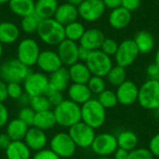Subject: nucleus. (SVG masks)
<instances>
[{
  "label": "nucleus",
  "mask_w": 159,
  "mask_h": 159,
  "mask_svg": "<svg viewBox=\"0 0 159 159\" xmlns=\"http://www.w3.org/2000/svg\"><path fill=\"white\" fill-rule=\"evenodd\" d=\"M40 51L39 45L34 39L24 38L18 44L17 59L30 68L36 64Z\"/></svg>",
  "instance_id": "nucleus-7"
},
{
  "label": "nucleus",
  "mask_w": 159,
  "mask_h": 159,
  "mask_svg": "<svg viewBox=\"0 0 159 159\" xmlns=\"http://www.w3.org/2000/svg\"><path fill=\"white\" fill-rule=\"evenodd\" d=\"M48 87V77L42 72L30 73L23 81V90L30 97L45 95Z\"/></svg>",
  "instance_id": "nucleus-10"
},
{
  "label": "nucleus",
  "mask_w": 159,
  "mask_h": 159,
  "mask_svg": "<svg viewBox=\"0 0 159 159\" xmlns=\"http://www.w3.org/2000/svg\"><path fill=\"white\" fill-rule=\"evenodd\" d=\"M70 79L73 83L87 84L92 76L87 64L82 61H77L68 68Z\"/></svg>",
  "instance_id": "nucleus-22"
},
{
  "label": "nucleus",
  "mask_w": 159,
  "mask_h": 159,
  "mask_svg": "<svg viewBox=\"0 0 159 159\" xmlns=\"http://www.w3.org/2000/svg\"><path fill=\"white\" fill-rule=\"evenodd\" d=\"M97 100L105 109H112L118 103L116 92L107 89L98 95Z\"/></svg>",
  "instance_id": "nucleus-35"
},
{
  "label": "nucleus",
  "mask_w": 159,
  "mask_h": 159,
  "mask_svg": "<svg viewBox=\"0 0 159 159\" xmlns=\"http://www.w3.org/2000/svg\"><path fill=\"white\" fill-rule=\"evenodd\" d=\"M31 152L23 141H12L5 150L7 159H31Z\"/></svg>",
  "instance_id": "nucleus-24"
},
{
  "label": "nucleus",
  "mask_w": 159,
  "mask_h": 159,
  "mask_svg": "<svg viewBox=\"0 0 159 159\" xmlns=\"http://www.w3.org/2000/svg\"><path fill=\"white\" fill-rule=\"evenodd\" d=\"M57 125L71 128L81 121V106L71 100H63L53 110Z\"/></svg>",
  "instance_id": "nucleus-1"
},
{
  "label": "nucleus",
  "mask_w": 159,
  "mask_h": 159,
  "mask_svg": "<svg viewBox=\"0 0 159 159\" xmlns=\"http://www.w3.org/2000/svg\"><path fill=\"white\" fill-rule=\"evenodd\" d=\"M79 17L88 22L99 20L105 12V6L102 0H84L78 7Z\"/></svg>",
  "instance_id": "nucleus-13"
},
{
  "label": "nucleus",
  "mask_w": 159,
  "mask_h": 159,
  "mask_svg": "<svg viewBox=\"0 0 159 159\" xmlns=\"http://www.w3.org/2000/svg\"><path fill=\"white\" fill-rule=\"evenodd\" d=\"M139 54L140 52L133 39H125L119 43L117 51L115 55L116 65L127 68L137 60Z\"/></svg>",
  "instance_id": "nucleus-12"
},
{
  "label": "nucleus",
  "mask_w": 159,
  "mask_h": 159,
  "mask_svg": "<svg viewBox=\"0 0 159 159\" xmlns=\"http://www.w3.org/2000/svg\"><path fill=\"white\" fill-rule=\"evenodd\" d=\"M36 65L44 74H52L63 66L57 51L51 49L40 51Z\"/></svg>",
  "instance_id": "nucleus-14"
},
{
  "label": "nucleus",
  "mask_w": 159,
  "mask_h": 159,
  "mask_svg": "<svg viewBox=\"0 0 159 159\" xmlns=\"http://www.w3.org/2000/svg\"><path fill=\"white\" fill-rule=\"evenodd\" d=\"M116 98L118 103L122 105H132L138 101L139 88L131 80H126L116 88Z\"/></svg>",
  "instance_id": "nucleus-16"
},
{
  "label": "nucleus",
  "mask_w": 159,
  "mask_h": 159,
  "mask_svg": "<svg viewBox=\"0 0 159 159\" xmlns=\"http://www.w3.org/2000/svg\"><path fill=\"white\" fill-rule=\"evenodd\" d=\"M81 121L94 129H100L106 121V109L97 99L91 98L81 105Z\"/></svg>",
  "instance_id": "nucleus-3"
},
{
  "label": "nucleus",
  "mask_w": 159,
  "mask_h": 159,
  "mask_svg": "<svg viewBox=\"0 0 159 159\" xmlns=\"http://www.w3.org/2000/svg\"><path fill=\"white\" fill-rule=\"evenodd\" d=\"M11 142H12L11 139L7 136L6 132L0 133V149L1 150H6Z\"/></svg>",
  "instance_id": "nucleus-49"
},
{
  "label": "nucleus",
  "mask_w": 159,
  "mask_h": 159,
  "mask_svg": "<svg viewBox=\"0 0 159 159\" xmlns=\"http://www.w3.org/2000/svg\"><path fill=\"white\" fill-rule=\"evenodd\" d=\"M30 73V68L18 59L7 60L0 65V79L6 83H21Z\"/></svg>",
  "instance_id": "nucleus-4"
},
{
  "label": "nucleus",
  "mask_w": 159,
  "mask_h": 159,
  "mask_svg": "<svg viewBox=\"0 0 159 159\" xmlns=\"http://www.w3.org/2000/svg\"><path fill=\"white\" fill-rule=\"evenodd\" d=\"M118 148L130 152L137 148L139 143V138L132 130H123L116 136Z\"/></svg>",
  "instance_id": "nucleus-31"
},
{
  "label": "nucleus",
  "mask_w": 159,
  "mask_h": 159,
  "mask_svg": "<svg viewBox=\"0 0 159 159\" xmlns=\"http://www.w3.org/2000/svg\"><path fill=\"white\" fill-rule=\"evenodd\" d=\"M68 134L74 141L76 147L83 149L89 148L96 137L95 129L82 121L69 128Z\"/></svg>",
  "instance_id": "nucleus-8"
},
{
  "label": "nucleus",
  "mask_w": 159,
  "mask_h": 159,
  "mask_svg": "<svg viewBox=\"0 0 159 159\" xmlns=\"http://www.w3.org/2000/svg\"><path fill=\"white\" fill-rule=\"evenodd\" d=\"M146 74H147L149 79L159 80V68L155 62L148 65V67L146 69Z\"/></svg>",
  "instance_id": "nucleus-47"
},
{
  "label": "nucleus",
  "mask_w": 159,
  "mask_h": 159,
  "mask_svg": "<svg viewBox=\"0 0 159 159\" xmlns=\"http://www.w3.org/2000/svg\"><path fill=\"white\" fill-rule=\"evenodd\" d=\"M36 33L40 40L48 46H58L65 39L64 26L54 18L41 20Z\"/></svg>",
  "instance_id": "nucleus-2"
},
{
  "label": "nucleus",
  "mask_w": 159,
  "mask_h": 159,
  "mask_svg": "<svg viewBox=\"0 0 159 159\" xmlns=\"http://www.w3.org/2000/svg\"><path fill=\"white\" fill-rule=\"evenodd\" d=\"M7 98L8 96H7V83L2 79H0V102H4Z\"/></svg>",
  "instance_id": "nucleus-51"
},
{
  "label": "nucleus",
  "mask_w": 159,
  "mask_h": 159,
  "mask_svg": "<svg viewBox=\"0 0 159 159\" xmlns=\"http://www.w3.org/2000/svg\"><path fill=\"white\" fill-rule=\"evenodd\" d=\"M78 17L79 15L77 7L66 2L58 6L53 18L61 25L65 26L73 21L77 20Z\"/></svg>",
  "instance_id": "nucleus-20"
},
{
  "label": "nucleus",
  "mask_w": 159,
  "mask_h": 159,
  "mask_svg": "<svg viewBox=\"0 0 159 159\" xmlns=\"http://www.w3.org/2000/svg\"><path fill=\"white\" fill-rule=\"evenodd\" d=\"M34 116H35V112L30 106L21 107L18 113V118L23 121L29 127L33 126Z\"/></svg>",
  "instance_id": "nucleus-38"
},
{
  "label": "nucleus",
  "mask_w": 159,
  "mask_h": 159,
  "mask_svg": "<svg viewBox=\"0 0 159 159\" xmlns=\"http://www.w3.org/2000/svg\"><path fill=\"white\" fill-rule=\"evenodd\" d=\"M7 96L10 99L18 100L23 93V88L21 87L20 83H7Z\"/></svg>",
  "instance_id": "nucleus-41"
},
{
  "label": "nucleus",
  "mask_w": 159,
  "mask_h": 159,
  "mask_svg": "<svg viewBox=\"0 0 159 159\" xmlns=\"http://www.w3.org/2000/svg\"><path fill=\"white\" fill-rule=\"evenodd\" d=\"M45 96L48 99L49 102L51 105H53L54 107L57 106L58 104H60L64 99H63V95H62V92L55 89L54 88H52L50 85L48 87V89H47L46 93H45Z\"/></svg>",
  "instance_id": "nucleus-40"
},
{
  "label": "nucleus",
  "mask_w": 159,
  "mask_h": 159,
  "mask_svg": "<svg viewBox=\"0 0 159 159\" xmlns=\"http://www.w3.org/2000/svg\"><path fill=\"white\" fill-rule=\"evenodd\" d=\"M23 142L31 151L37 152L46 148L48 144V136L44 130L32 126L28 129Z\"/></svg>",
  "instance_id": "nucleus-17"
},
{
  "label": "nucleus",
  "mask_w": 159,
  "mask_h": 159,
  "mask_svg": "<svg viewBox=\"0 0 159 159\" xmlns=\"http://www.w3.org/2000/svg\"><path fill=\"white\" fill-rule=\"evenodd\" d=\"M131 20V12L122 7L111 10L108 17V22L110 26L116 30H122L128 27L130 24Z\"/></svg>",
  "instance_id": "nucleus-19"
},
{
  "label": "nucleus",
  "mask_w": 159,
  "mask_h": 159,
  "mask_svg": "<svg viewBox=\"0 0 159 159\" xmlns=\"http://www.w3.org/2000/svg\"><path fill=\"white\" fill-rule=\"evenodd\" d=\"M118 45L119 44L113 38H104L100 49L106 55L112 57L116 55L118 48Z\"/></svg>",
  "instance_id": "nucleus-39"
},
{
  "label": "nucleus",
  "mask_w": 159,
  "mask_h": 159,
  "mask_svg": "<svg viewBox=\"0 0 159 159\" xmlns=\"http://www.w3.org/2000/svg\"><path fill=\"white\" fill-rule=\"evenodd\" d=\"M20 34V28L11 21L0 22V43L3 45H11L15 43Z\"/></svg>",
  "instance_id": "nucleus-23"
},
{
  "label": "nucleus",
  "mask_w": 159,
  "mask_h": 159,
  "mask_svg": "<svg viewBox=\"0 0 159 159\" xmlns=\"http://www.w3.org/2000/svg\"><path fill=\"white\" fill-rule=\"evenodd\" d=\"M40 20H41L35 14L23 17L21 18V21H20V29L26 34L36 33Z\"/></svg>",
  "instance_id": "nucleus-34"
},
{
  "label": "nucleus",
  "mask_w": 159,
  "mask_h": 159,
  "mask_svg": "<svg viewBox=\"0 0 159 159\" xmlns=\"http://www.w3.org/2000/svg\"><path fill=\"white\" fill-rule=\"evenodd\" d=\"M98 159H110L109 157H100Z\"/></svg>",
  "instance_id": "nucleus-58"
},
{
  "label": "nucleus",
  "mask_w": 159,
  "mask_h": 159,
  "mask_svg": "<svg viewBox=\"0 0 159 159\" xmlns=\"http://www.w3.org/2000/svg\"><path fill=\"white\" fill-rule=\"evenodd\" d=\"M19 102V104L21 107H26V106H30V102H31V97L29 95H27L25 92L17 100Z\"/></svg>",
  "instance_id": "nucleus-52"
},
{
  "label": "nucleus",
  "mask_w": 159,
  "mask_h": 159,
  "mask_svg": "<svg viewBox=\"0 0 159 159\" xmlns=\"http://www.w3.org/2000/svg\"><path fill=\"white\" fill-rule=\"evenodd\" d=\"M58 6V0H36L34 3V14L40 20L53 18Z\"/></svg>",
  "instance_id": "nucleus-26"
},
{
  "label": "nucleus",
  "mask_w": 159,
  "mask_h": 159,
  "mask_svg": "<svg viewBox=\"0 0 159 159\" xmlns=\"http://www.w3.org/2000/svg\"><path fill=\"white\" fill-rule=\"evenodd\" d=\"M85 63L92 75L101 77H105L114 66L112 58L103 53L101 49L91 51Z\"/></svg>",
  "instance_id": "nucleus-6"
},
{
  "label": "nucleus",
  "mask_w": 159,
  "mask_h": 159,
  "mask_svg": "<svg viewBox=\"0 0 159 159\" xmlns=\"http://www.w3.org/2000/svg\"><path fill=\"white\" fill-rule=\"evenodd\" d=\"M34 1H36V0H34Z\"/></svg>",
  "instance_id": "nucleus-60"
},
{
  "label": "nucleus",
  "mask_w": 159,
  "mask_h": 159,
  "mask_svg": "<svg viewBox=\"0 0 159 159\" xmlns=\"http://www.w3.org/2000/svg\"><path fill=\"white\" fill-rule=\"evenodd\" d=\"M91 51L82 46H79L78 48V61H82V62H86V61L88 60L89 56L90 55Z\"/></svg>",
  "instance_id": "nucleus-48"
},
{
  "label": "nucleus",
  "mask_w": 159,
  "mask_h": 159,
  "mask_svg": "<svg viewBox=\"0 0 159 159\" xmlns=\"http://www.w3.org/2000/svg\"><path fill=\"white\" fill-rule=\"evenodd\" d=\"M92 152L99 157H110L118 149L116 136L112 133L103 132L96 135L91 146Z\"/></svg>",
  "instance_id": "nucleus-11"
},
{
  "label": "nucleus",
  "mask_w": 159,
  "mask_h": 159,
  "mask_svg": "<svg viewBox=\"0 0 159 159\" xmlns=\"http://www.w3.org/2000/svg\"><path fill=\"white\" fill-rule=\"evenodd\" d=\"M78 48L79 45L72 40H62L57 48V53L62 62V65L71 66L78 61Z\"/></svg>",
  "instance_id": "nucleus-15"
},
{
  "label": "nucleus",
  "mask_w": 159,
  "mask_h": 159,
  "mask_svg": "<svg viewBox=\"0 0 159 159\" xmlns=\"http://www.w3.org/2000/svg\"><path fill=\"white\" fill-rule=\"evenodd\" d=\"M56 125H57V123H56V119H55L53 111L48 110V111L35 113L33 127H35L41 130L47 131V130H49L52 128H54Z\"/></svg>",
  "instance_id": "nucleus-30"
},
{
  "label": "nucleus",
  "mask_w": 159,
  "mask_h": 159,
  "mask_svg": "<svg viewBox=\"0 0 159 159\" xmlns=\"http://www.w3.org/2000/svg\"><path fill=\"white\" fill-rule=\"evenodd\" d=\"M154 156L147 148H135L129 153L128 159H154Z\"/></svg>",
  "instance_id": "nucleus-42"
},
{
  "label": "nucleus",
  "mask_w": 159,
  "mask_h": 159,
  "mask_svg": "<svg viewBox=\"0 0 159 159\" xmlns=\"http://www.w3.org/2000/svg\"><path fill=\"white\" fill-rule=\"evenodd\" d=\"M137 102L145 110L157 111L159 108V80H146L139 88Z\"/></svg>",
  "instance_id": "nucleus-5"
},
{
  "label": "nucleus",
  "mask_w": 159,
  "mask_h": 159,
  "mask_svg": "<svg viewBox=\"0 0 159 159\" xmlns=\"http://www.w3.org/2000/svg\"><path fill=\"white\" fill-rule=\"evenodd\" d=\"M48 80H49V85L55 89L61 92L66 90L70 86V81H71L68 69L64 66L61 67L57 71L50 74Z\"/></svg>",
  "instance_id": "nucleus-25"
},
{
  "label": "nucleus",
  "mask_w": 159,
  "mask_h": 159,
  "mask_svg": "<svg viewBox=\"0 0 159 159\" xmlns=\"http://www.w3.org/2000/svg\"><path fill=\"white\" fill-rule=\"evenodd\" d=\"M84 0H67V3L71 4V5H74L75 7H78Z\"/></svg>",
  "instance_id": "nucleus-54"
},
{
  "label": "nucleus",
  "mask_w": 159,
  "mask_h": 159,
  "mask_svg": "<svg viewBox=\"0 0 159 159\" xmlns=\"http://www.w3.org/2000/svg\"><path fill=\"white\" fill-rule=\"evenodd\" d=\"M29 128V126L17 117L7 122L6 126V133L11 141H23Z\"/></svg>",
  "instance_id": "nucleus-27"
},
{
  "label": "nucleus",
  "mask_w": 159,
  "mask_h": 159,
  "mask_svg": "<svg viewBox=\"0 0 159 159\" xmlns=\"http://www.w3.org/2000/svg\"><path fill=\"white\" fill-rule=\"evenodd\" d=\"M149 151L152 153L154 157L159 158V133L156 134L149 142Z\"/></svg>",
  "instance_id": "nucleus-44"
},
{
  "label": "nucleus",
  "mask_w": 159,
  "mask_h": 159,
  "mask_svg": "<svg viewBox=\"0 0 159 159\" xmlns=\"http://www.w3.org/2000/svg\"><path fill=\"white\" fill-rule=\"evenodd\" d=\"M104 38V34L100 29L90 28L85 31L79 41V46H82L90 51H94L101 48Z\"/></svg>",
  "instance_id": "nucleus-18"
},
{
  "label": "nucleus",
  "mask_w": 159,
  "mask_h": 159,
  "mask_svg": "<svg viewBox=\"0 0 159 159\" xmlns=\"http://www.w3.org/2000/svg\"><path fill=\"white\" fill-rule=\"evenodd\" d=\"M104 6L106 8H109L111 10L117 8L119 7H121V3L122 0H102Z\"/></svg>",
  "instance_id": "nucleus-50"
},
{
  "label": "nucleus",
  "mask_w": 159,
  "mask_h": 159,
  "mask_svg": "<svg viewBox=\"0 0 159 159\" xmlns=\"http://www.w3.org/2000/svg\"><path fill=\"white\" fill-rule=\"evenodd\" d=\"M87 85L89 90L91 91V93L95 95H99L100 93H102L103 90L106 89V82L104 78L101 76L92 75L89 80V82L87 83Z\"/></svg>",
  "instance_id": "nucleus-37"
},
{
  "label": "nucleus",
  "mask_w": 159,
  "mask_h": 159,
  "mask_svg": "<svg viewBox=\"0 0 159 159\" xmlns=\"http://www.w3.org/2000/svg\"><path fill=\"white\" fill-rule=\"evenodd\" d=\"M9 119V113L4 102H0V129L7 126Z\"/></svg>",
  "instance_id": "nucleus-46"
},
{
  "label": "nucleus",
  "mask_w": 159,
  "mask_h": 159,
  "mask_svg": "<svg viewBox=\"0 0 159 159\" xmlns=\"http://www.w3.org/2000/svg\"><path fill=\"white\" fill-rule=\"evenodd\" d=\"M141 2L142 0H122L121 7L130 12H133L140 7Z\"/></svg>",
  "instance_id": "nucleus-45"
},
{
  "label": "nucleus",
  "mask_w": 159,
  "mask_h": 159,
  "mask_svg": "<svg viewBox=\"0 0 159 159\" xmlns=\"http://www.w3.org/2000/svg\"><path fill=\"white\" fill-rule=\"evenodd\" d=\"M129 153L128 151L124 150V149H121V148H118L116 153L114 154L115 156V159H128L129 157Z\"/></svg>",
  "instance_id": "nucleus-53"
},
{
  "label": "nucleus",
  "mask_w": 159,
  "mask_h": 159,
  "mask_svg": "<svg viewBox=\"0 0 159 159\" xmlns=\"http://www.w3.org/2000/svg\"><path fill=\"white\" fill-rule=\"evenodd\" d=\"M85 31H86V29H85L84 24L78 20L73 21L64 26L65 38L75 41V42L80 41Z\"/></svg>",
  "instance_id": "nucleus-32"
},
{
  "label": "nucleus",
  "mask_w": 159,
  "mask_h": 159,
  "mask_svg": "<svg viewBox=\"0 0 159 159\" xmlns=\"http://www.w3.org/2000/svg\"><path fill=\"white\" fill-rule=\"evenodd\" d=\"M105 77L111 86L117 88L118 86H120L122 83H124L127 80L126 68H123L118 65L113 66Z\"/></svg>",
  "instance_id": "nucleus-33"
},
{
  "label": "nucleus",
  "mask_w": 159,
  "mask_h": 159,
  "mask_svg": "<svg viewBox=\"0 0 159 159\" xmlns=\"http://www.w3.org/2000/svg\"><path fill=\"white\" fill-rule=\"evenodd\" d=\"M3 44L2 43H0V59L2 58V56H3Z\"/></svg>",
  "instance_id": "nucleus-56"
},
{
  "label": "nucleus",
  "mask_w": 159,
  "mask_h": 159,
  "mask_svg": "<svg viewBox=\"0 0 159 159\" xmlns=\"http://www.w3.org/2000/svg\"><path fill=\"white\" fill-rule=\"evenodd\" d=\"M32 159H61L50 148H45L40 151L35 152Z\"/></svg>",
  "instance_id": "nucleus-43"
},
{
  "label": "nucleus",
  "mask_w": 159,
  "mask_h": 159,
  "mask_svg": "<svg viewBox=\"0 0 159 159\" xmlns=\"http://www.w3.org/2000/svg\"><path fill=\"white\" fill-rule=\"evenodd\" d=\"M155 63L157 65V67L159 68V48H157V50L156 52V55H155Z\"/></svg>",
  "instance_id": "nucleus-55"
},
{
  "label": "nucleus",
  "mask_w": 159,
  "mask_h": 159,
  "mask_svg": "<svg viewBox=\"0 0 159 159\" xmlns=\"http://www.w3.org/2000/svg\"><path fill=\"white\" fill-rule=\"evenodd\" d=\"M157 115H158V116H159V108H158V109H157Z\"/></svg>",
  "instance_id": "nucleus-59"
},
{
  "label": "nucleus",
  "mask_w": 159,
  "mask_h": 159,
  "mask_svg": "<svg viewBox=\"0 0 159 159\" xmlns=\"http://www.w3.org/2000/svg\"><path fill=\"white\" fill-rule=\"evenodd\" d=\"M140 54H149L155 48V37L147 31H140L135 34L133 39Z\"/></svg>",
  "instance_id": "nucleus-28"
},
{
  "label": "nucleus",
  "mask_w": 159,
  "mask_h": 159,
  "mask_svg": "<svg viewBox=\"0 0 159 159\" xmlns=\"http://www.w3.org/2000/svg\"><path fill=\"white\" fill-rule=\"evenodd\" d=\"M51 106H52V105L50 104L48 99L45 95H39V96L31 97L30 107H31L35 113L50 110Z\"/></svg>",
  "instance_id": "nucleus-36"
},
{
  "label": "nucleus",
  "mask_w": 159,
  "mask_h": 159,
  "mask_svg": "<svg viewBox=\"0 0 159 159\" xmlns=\"http://www.w3.org/2000/svg\"><path fill=\"white\" fill-rule=\"evenodd\" d=\"M9 0H0V5H3V4H7L8 3Z\"/></svg>",
  "instance_id": "nucleus-57"
},
{
  "label": "nucleus",
  "mask_w": 159,
  "mask_h": 159,
  "mask_svg": "<svg viewBox=\"0 0 159 159\" xmlns=\"http://www.w3.org/2000/svg\"><path fill=\"white\" fill-rule=\"evenodd\" d=\"M67 93L69 100L79 104L80 106L92 98V93L87 84L73 83L68 87Z\"/></svg>",
  "instance_id": "nucleus-21"
},
{
  "label": "nucleus",
  "mask_w": 159,
  "mask_h": 159,
  "mask_svg": "<svg viewBox=\"0 0 159 159\" xmlns=\"http://www.w3.org/2000/svg\"><path fill=\"white\" fill-rule=\"evenodd\" d=\"M34 0H9L10 11L19 17H26L34 14Z\"/></svg>",
  "instance_id": "nucleus-29"
},
{
  "label": "nucleus",
  "mask_w": 159,
  "mask_h": 159,
  "mask_svg": "<svg viewBox=\"0 0 159 159\" xmlns=\"http://www.w3.org/2000/svg\"><path fill=\"white\" fill-rule=\"evenodd\" d=\"M50 149L60 158L72 157L76 151V145L67 132L56 133L49 143Z\"/></svg>",
  "instance_id": "nucleus-9"
}]
</instances>
